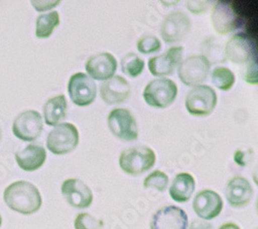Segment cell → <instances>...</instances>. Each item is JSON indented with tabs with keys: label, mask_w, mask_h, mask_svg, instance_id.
I'll use <instances>...</instances> for the list:
<instances>
[{
	"label": "cell",
	"mask_w": 258,
	"mask_h": 229,
	"mask_svg": "<svg viewBox=\"0 0 258 229\" xmlns=\"http://www.w3.org/2000/svg\"><path fill=\"white\" fill-rule=\"evenodd\" d=\"M4 199L11 210L22 215L36 213L42 203L39 190L27 181H17L8 186Z\"/></svg>",
	"instance_id": "6da1fadb"
},
{
	"label": "cell",
	"mask_w": 258,
	"mask_h": 229,
	"mask_svg": "<svg viewBox=\"0 0 258 229\" xmlns=\"http://www.w3.org/2000/svg\"><path fill=\"white\" fill-rule=\"evenodd\" d=\"M156 162L155 152L145 145L124 150L119 158V165L122 171L131 176L142 175L151 170Z\"/></svg>",
	"instance_id": "7a4b0ae2"
},
{
	"label": "cell",
	"mask_w": 258,
	"mask_h": 229,
	"mask_svg": "<svg viewBox=\"0 0 258 229\" xmlns=\"http://www.w3.org/2000/svg\"><path fill=\"white\" fill-rule=\"evenodd\" d=\"M178 94L177 84L169 79H157L145 87L143 97L147 105L155 109H165L173 103Z\"/></svg>",
	"instance_id": "3957f363"
},
{
	"label": "cell",
	"mask_w": 258,
	"mask_h": 229,
	"mask_svg": "<svg viewBox=\"0 0 258 229\" xmlns=\"http://www.w3.org/2000/svg\"><path fill=\"white\" fill-rule=\"evenodd\" d=\"M79 141L80 134L75 125L63 123L57 125L49 133L47 147L55 155H67L78 147Z\"/></svg>",
	"instance_id": "277c9868"
},
{
	"label": "cell",
	"mask_w": 258,
	"mask_h": 229,
	"mask_svg": "<svg viewBox=\"0 0 258 229\" xmlns=\"http://www.w3.org/2000/svg\"><path fill=\"white\" fill-rule=\"evenodd\" d=\"M217 106V94L209 86L200 85L190 90L185 99V107L192 116L206 117Z\"/></svg>",
	"instance_id": "5b68a950"
},
{
	"label": "cell",
	"mask_w": 258,
	"mask_h": 229,
	"mask_svg": "<svg viewBox=\"0 0 258 229\" xmlns=\"http://www.w3.org/2000/svg\"><path fill=\"white\" fill-rule=\"evenodd\" d=\"M225 55L234 64L248 65L254 60H257L255 41L246 33L235 34L227 41Z\"/></svg>",
	"instance_id": "8992f818"
},
{
	"label": "cell",
	"mask_w": 258,
	"mask_h": 229,
	"mask_svg": "<svg viewBox=\"0 0 258 229\" xmlns=\"http://www.w3.org/2000/svg\"><path fill=\"white\" fill-rule=\"evenodd\" d=\"M107 126L121 140L133 141L139 137L137 120L132 112L126 109L113 110L107 117Z\"/></svg>",
	"instance_id": "52a82bcc"
},
{
	"label": "cell",
	"mask_w": 258,
	"mask_h": 229,
	"mask_svg": "<svg viewBox=\"0 0 258 229\" xmlns=\"http://www.w3.org/2000/svg\"><path fill=\"white\" fill-rule=\"evenodd\" d=\"M68 91L72 101L78 107H88L96 98L95 82L86 73L77 72L71 77Z\"/></svg>",
	"instance_id": "ba28073f"
},
{
	"label": "cell",
	"mask_w": 258,
	"mask_h": 229,
	"mask_svg": "<svg viewBox=\"0 0 258 229\" xmlns=\"http://www.w3.org/2000/svg\"><path fill=\"white\" fill-rule=\"evenodd\" d=\"M211 68L210 61L203 55H193L180 64L178 75L183 84L198 86L205 82Z\"/></svg>",
	"instance_id": "9c48e42d"
},
{
	"label": "cell",
	"mask_w": 258,
	"mask_h": 229,
	"mask_svg": "<svg viewBox=\"0 0 258 229\" xmlns=\"http://www.w3.org/2000/svg\"><path fill=\"white\" fill-rule=\"evenodd\" d=\"M42 118L36 111L29 110L19 114L13 122L14 135L23 141L35 140L42 131Z\"/></svg>",
	"instance_id": "30bf717a"
},
{
	"label": "cell",
	"mask_w": 258,
	"mask_h": 229,
	"mask_svg": "<svg viewBox=\"0 0 258 229\" xmlns=\"http://www.w3.org/2000/svg\"><path fill=\"white\" fill-rule=\"evenodd\" d=\"M191 30V21L182 12L170 13L165 17L160 28V34L166 44H175L183 40Z\"/></svg>",
	"instance_id": "8fae6325"
},
{
	"label": "cell",
	"mask_w": 258,
	"mask_h": 229,
	"mask_svg": "<svg viewBox=\"0 0 258 229\" xmlns=\"http://www.w3.org/2000/svg\"><path fill=\"white\" fill-rule=\"evenodd\" d=\"M212 25L218 34L226 35L240 28L241 18L227 2H218L212 13Z\"/></svg>",
	"instance_id": "7c38bea8"
},
{
	"label": "cell",
	"mask_w": 258,
	"mask_h": 229,
	"mask_svg": "<svg viewBox=\"0 0 258 229\" xmlns=\"http://www.w3.org/2000/svg\"><path fill=\"white\" fill-rule=\"evenodd\" d=\"M151 229H187L188 216L184 210L175 205L159 209L150 222Z\"/></svg>",
	"instance_id": "4fadbf2b"
},
{
	"label": "cell",
	"mask_w": 258,
	"mask_h": 229,
	"mask_svg": "<svg viewBox=\"0 0 258 229\" xmlns=\"http://www.w3.org/2000/svg\"><path fill=\"white\" fill-rule=\"evenodd\" d=\"M61 192L70 205L77 209H87L93 201L89 187L79 179H68L61 186Z\"/></svg>",
	"instance_id": "5bb4252c"
},
{
	"label": "cell",
	"mask_w": 258,
	"mask_h": 229,
	"mask_svg": "<svg viewBox=\"0 0 258 229\" xmlns=\"http://www.w3.org/2000/svg\"><path fill=\"white\" fill-rule=\"evenodd\" d=\"M132 95L129 83L120 75H115L104 81L100 86V97L107 105H120L128 100Z\"/></svg>",
	"instance_id": "9a60e30c"
},
{
	"label": "cell",
	"mask_w": 258,
	"mask_h": 229,
	"mask_svg": "<svg viewBox=\"0 0 258 229\" xmlns=\"http://www.w3.org/2000/svg\"><path fill=\"white\" fill-rule=\"evenodd\" d=\"M223 209L221 196L213 190L201 191L193 200V210L204 220H212L220 215Z\"/></svg>",
	"instance_id": "2e32d148"
},
{
	"label": "cell",
	"mask_w": 258,
	"mask_h": 229,
	"mask_svg": "<svg viewBox=\"0 0 258 229\" xmlns=\"http://www.w3.org/2000/svg\"><path fill=\"white\" fill-rule=\"evenodd\" d=\"M86 70L92 80L107 81L117 70V60L111 53L93 55L86 63Z\"/></svg>",
	"instance_id": "e0dca14e"
},
{
	"label": "cell",
	"mask_w": 258,
	"mask_h": 229,
	"mask_svg": "<svg viewBox=\"0 0 258 229\" xmlns=\"http://www.w3.org/2000/svg\"><path fill=\"white\" fill-rule=\"evenodd\" d=\"M183 56L182 47L168 49L164 54L149 60V70L155 77H165L173 74L178 64L181 63Z\"/></svg>",
	"instance_id": "ac0fdd59"
},
{
	"label": "cell",
	"mask_w": 258,
	"mask_h": 229,
	"mask_svg": "<svg viewBox=\"0 0 258 229\" xmlns=\"http://www.w3.org/2000/svg\"><path fill=\"white\" fill-rule=\"evenodd\" d=\"M226 199L233 207L247 205L253 196V188L249 181L243 177H233L226 185Z\"/></svg>",
	"instance_id": "d6986e66"
},
{
	"label": "cell",
	"mask_w": 258,
	"mask_h": 229,
	"mask_svg": "<svg viewBox=\"0 0 258 229\" xmlns=\"http://www.w3.org/2000/svg\"><path fill=\"white\" fill-rule=\"evenodd\" d=\"M16 161L21 170L24 172H35L39 170L47 159V151L38 144H29L15 155Z\"/></svg>",
	"instance_id": "ffe728a7"
},
{
	"label": "cell",
	"mask_w": 258,
	"mask_h": 229,
	"mask_svg": "<svg viewBox=\"0 0 258 229\" xmlns=\"http://www.w3.org/2000/svg\"><path fill=\"white\" fill-rule=\"evenodd\" d=\"M196 190V180L190 174L181 173L176 176L169 188V195L177 202H186Z\"/></svg>",
	"instance_id": "44dd1931"
},
{
	"label": "cell",
	"mask_w": 258,
	"mask_h": 229,
	"mask_svg": "<svg viewBox=\"0 0 258 229\" xmlns=\"http://www.w3.org/2000/svg\"><path fill=\"white\" fill-rule=\"evenodd\" d=\"M68 101L63 94L50 98L44 106V118L49 126H57L67 118Z\"/></svg>",
	"instance_id": "7402d4cb"
},
{
	"label": "cell",
	"mask_w": 258,
	"mask_h": 229,
	"mask_svg": "<svg viewBox=\"0 0 258 229\" xmlns=\"http://www.w3.org/2000/svg\"><path fill=\"white\" fill-rule=\"evenodd\" d=\"M60 24V17L57 12L39 15L36 19L35 35L37 38L45 39L52 35L54 29Z\"/></svg>",
	"instance_id": "603a6c76"
},
{
	"label": "cell",
	"mask_w": 258,
	"mask_h": 229,
	"mask_svg": "<svg viewBox=\"0 0 258 229\" xmlns=\"http://www.w3.org/2000/svg\"><path fill=\"white\" fill-rule=\"evenodd\" d=\"M145 68V61L135 53H129L121 59V69L126 75L138 78Z\"/></svg>",
	"instance_id": "cb8c5ba5"
},
{
	"label": "cell",
	"mask_w": 258,
	"mask_h": 229,
	"mask_svg": "<svg viewBox=\"0 0 258 229\" xmlns=\"http://www.w3.org/2000/svg\"><path fill=\"white\" fill-rule=\"evenodd\" d=\"M212 82L221 91H228L232 88L235 82L233 72L227 67H216L212 73Z\"/></svg>",
	"instance_id": "d4e9b609"
},
{
	"label": "cell",
	"mask_w": 258,
	"mask_h": 229,
	"mask_svg": "<svg viewBox=\"0 0 258 229\" xmlns=\"http://www.w3.org/2000/svg\"><path fill=\"white\" fill-rule=\"evenodd\" d=\"M168 186V177L161 171H155L150 174L144 181V187L163 192Z\"/></svg>",
	"instance_id": "484cf974"
},
{
	"label": "cell",
	"mask_w": 258,
	"mask_h": 229,
	"mask_svg": "<svg viewBox=\"0 0 258 229\" xmlns=\"http://www.w3.org/2000/svg\"><path fill=\"white\" fill-rule=\"evenodd\" d=\"M138 50L140 53L149 55L158 52L161 48V41L153 35H146L139 39L137 44Z\"/></svg>",
	"instance_id": "4316f807"
},
{
	"label": "cell",
	"mask_w": 258,
	"mask_h": 229,
	"mask_svg": "<svg viewBox=\"0 0 258 229\" xmlns=\"http://www.w3.org/2000/svg\"><path fill=\"white\" fill-rule=\"evenodd\" d=\"M102 220L94 218L87 213H81L75 219V229H101Z\"/></svg>",
	"instance_id": "83f0119b"
},
{
	"label": "cell",
	"mask_w": 258,
	"mask_h": 229,
	"mask_svg": "<svg viewBox=\"0 0 258 229\" xmlns=\"http://www.w3.org/2000/svg\"><path fill=\"white\" fill-rule=\"evenodd\" d=\"M244 79L247 83L251 85H257L258 83V65L257 60H254L251 63L246 65Z\"/></svg>",
	"instance_id": "f1b7e54d"
},
{
	"label": "cell",
	"mask_w": 258,
	"mask_h": 229,
	"mask_svg": "<svg viewBox=\"0 0 258 229\" xmlns=\"http://www.w3.org/2000/svg\"><path fill=\"white\" fill-rule=\"evenodd\" d=\"M209 2H188L187 9L195 15H200L206 12L209 8Z\"/></svg>",
	"instance_id": "f546056e"
},
{
	"label": "cell",
	"mask_w": 258,
	"mask_h": 229,
	"mask_svg": "<svg viewBox=\"0 0 258 229\" xmlns=\"http://www.w3.org/2000/svg\"><path fill=\"white\" fill-rule=\"evenodd\" d=\"M35 11L37 12H46L49 10H52L53 8L60 5V2H31L30 3Z\"/></svg>",
	"instance_id": "4dcf8cb0"
},
{
	"label": "cell",
	"mask_w": 258,
	"mask_h": 229,
	"mask_svg": "<svg viewBox=\"0 0 258 229\" xmlns=\"http://www.w3.org/2000/svg\"><path fill=\"white\" fill-rule=\"evenodd\" d=\"M190 229H214L213 225L207 221L196 220L191 223Z\"/></svg>",
	"instance_id": "1f68e13d"
},
{
	"label": "cell",
	"mask_w": 258,
	"mask_h": 229,
	"mask_svg": "<svg viewBox=\"0 0 258 229\" xmlns=\"http://www.w3.org/2000/svg\"><path fill=\"white\" fill-rule=\"evenodd\" d=\"M219 229H241V227L234 223H225Z\"/></svg>",
	"instance_id": "d6a6232c"
},
{
	"label": "cell",
	"mask_w": 258,
	"mask_h": 229,
	"mask_svg": "<svg viewBox=\"0 0 258 229\" xmlns=\"http://www.w3.org/2000/svg\"><path fill=\"white\" fill-rule=\"evenodd\" d=\"M2 224H3V217L0 215V227H2Z\"/></svg>",
	"instance_id": "836d02e7"
},
{
	"label": "cell",
	"mask_w": 258,
	"mask_h": 229,
	"mask_svg": "<svg viewBox=\"0 0 258 229\" xmlns=\"http://www.w3.org/2000/svg\"><path fill=\"white\" fill-rule=\"evenodd\" d=\"M0 138H2V129H0Z\"/></svg>",
	"instance_id": "e575fe53"
}]
</instances>
